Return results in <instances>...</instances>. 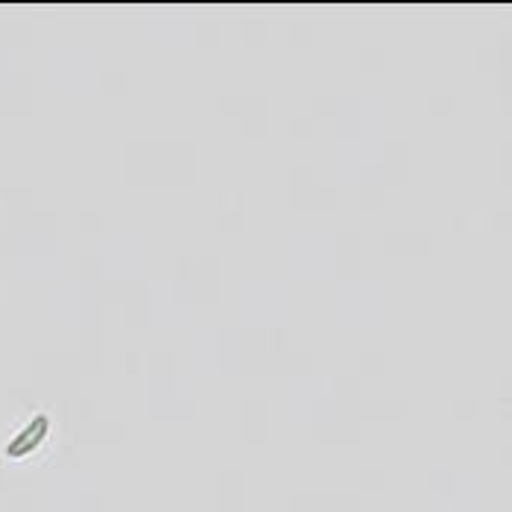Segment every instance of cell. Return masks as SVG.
Masks as SVG:
<instances>
[{
  "label": "cell",
  "instance_id": "1",
  "mask_svg": "<svg viewBox=\"0 0 512 512\" xmlns=\"http://www.w3.org/2000/svg\"><path fill=\"white\" fill-rule=\"evenodd\" d=\"M47 436H50V416L47 413H36L18 434L12 436V442L6 445V457L21 460V457L33 454Z\"/></svg>",
  "mask_w": 512,
  "mask_h": 512
}]
</instances>
